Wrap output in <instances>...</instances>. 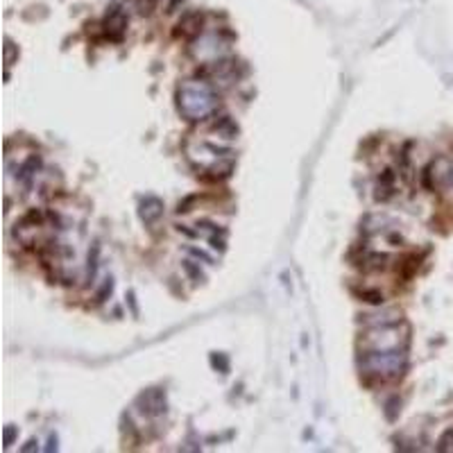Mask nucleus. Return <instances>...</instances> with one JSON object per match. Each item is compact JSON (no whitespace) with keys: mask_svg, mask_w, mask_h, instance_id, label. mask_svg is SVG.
Segmentation results:
<instances>
[{"mask_svg":"<svg viewBox=\"0 0 453 453\" xmlns=\"http://www.w3.org/2000/svg\"><path fill=\"white\" fill-rule=\"evenodd\" d=\"M141 220H143L145 224H154L159 220V217L163 216V202L159 199V197H145L143 202H141Z\"/></svg>","mask_w":453,"mask_h":453,"instance_id":"nucleus-7","label":"nucleus"},{"mask_svg":"<svg viewBox=\"0 0 453 453\" xmlns=\"http://www.w3.org/2000/svg\"><path fill=\"white\" fill-rule=\"evenodd\" d=\"M5 61H7V66H12V61H14V43L12 41H7V46H5Z\"/></svg>","mask_w":453,"mask_h":453,"instance_id":"nucleus-14","label":"nucleus"},{"mask_svg":"<svg viewBox=\"0 0 453 453\" xmlns=\"http://www.w3.org/2000/svg\"><path fill=\"white\" fill-rule=\"evenodd\" d=\"M217 93L211 82L186 79L177 86V109L186 120H206L217 111Z\"/></svg>","mask_w":453,"mask_h":453,"instance_id":"nucleus-1","label":"nucleus"},{"mask_svg":"<svg viewBox=\"0 0 453 453\" xmlns=\"http://www.w3.org/2000/svg\"><path fill=\"white\" fill-rule=\"evenodd\" d=\"M408 367L406 349H390V351H362L358 354V369L367 381L390 383L403 376Z\"/></svg>","mask_w":453,"mask_h":453,"instance_id":"nucleus-2","label":"nucleus"},{"mask_svg":"<svg viewBox=\"0 0 453 453\" xmlns=\"http://www.w3.org/2000/svg\"><path fill=\"white\" fill-rule=\"evenodd\" d=\"M138 403H141V413L145 415H161L165 413V392L163 390H147L138 397Z\"/></svg>","mask_w":453,"mask_h":453,"instance_id":"nucleus-5","label":"nucleus"},{"mask_svg":"<svg viewBox=\"0 0 453 453\" xmlns=\"http://www.w3.org/2000/svg\"><path fill=\"white\" fill-rule=\"evenodd\" d=\"M397 320H401V313L394 308H383L379 310V313H367V315H362V326H376V324H388V322H397Z\"/></svg>","mask_w":453,"mask_h":453,"instance_id":"nucleus-8","label":"nucleus"},{"mask_svg":"<svg viewBox=\"0 0 453 453\" xmlns=\"http://www.w3.org/2000/svg\"><path fill=\"white\" fill-rule=\"evenodd\" d=\"M184 270H186V272H188V274L193 276V279H195V281H204V274H202V270H199V268H195V265H193V261H184Z\"/></svg>","mask_w":453,"mask_h":453,"instance_id":"nucleus-12","label":"nucleus"},{"mask_svg":"<svg viewBox=\"0 0 453 453\" xmlns=\"http://www.w3.org/2000/svg\"><path fill=\"white\" fill-rule=\"evenodd\" d=\"M125 27H127V16L123 14V9L120 7H111L105 18V32L109 34V39L120 41L123 34H125Z\"/></svg>","mask_w":453,"mask_h":453,"instance_id":"nucleus-6","label":"nucleus"},{"mask_svg":"<svg viewBox=\"0 0 453 453\" xmlns=\"http://www.w3.org/2000/svg\"><path fill=\"white\" fill-rule=\"evenodd\" d=\"M14 433H16V431H14V426H7L5 428V447H9V444H12Z\"/></svg>","mask_w":453,"mask_h":453,"instance_id":"nucleus-15","label":"nucleus"},{"mask_svg":"<svg viewBox=\"0 0 453 453\" xmlns=\"http://www.w3.org/2000/svg\"><path fill=\"white\" fill-rule=\"evenodd\" d=\"M34 447H36V442H34V440H30V442H27V447H23V451H32Z\"/></svg>","mask_w":453,"mask_h":453,"instance_id":"nucleus-16","label":"nucleus"},{"mask_svg":"<svg viewBox=\"0 0 453 453\" xmlns=\"http://www.w3.org/2000/svg\"><path fill=\"white\" fill-rule=\"evenodd\" d=\"M186 154L191 159V163L197 170H202L204 175H209L211 179H222L229 177L234 170V152L217 147L216 143L209 141H197V143H186Z\"/></svg>","mask_w":453,"mask_h":453,"instance_id":"nucleus-3","label":"nucleus"},{"mask_svg":"<svg viewBox=\"0 0 453 453\" xmlns=\"http://www.w3.org/2000/svg\"><path fill=\"white\" fill-rule=\"evenodd\" d=\"M392 193H394V172H392V170H385L381 177H379V186H376V197H379V199H388Z\"/></svg>","mask_w":453,"mask_h":453,"instance_id":"nucleus-9","label":"nucleus"},{"mask_svg":"<svg viewBox=\"0 0 453 453\" xmlns=\"http://www.w3.org/2000/svg\"><path fill=\"white\" fill-rule=\"evenodd\" d=\"M410 328L403 320L388 324H376V326H365L361 333L358 347L362 351H390V349H408V338Z\"/></svg>","mask_w":453,"mask_h":453,"instance_id":"nucleus-4","label":"nucleus"},{"mask_svg":"<svg viewBox=\"0 0 453 453\" xmlns=\"http://www.w3.org/2000/svg\"><path fill=\"white\" fill-rule=\"evenodd\" d=\"M437 451H444V453L453 451V428H449V431L442 433V437L437 440Z\"/></svg>","mask_w":453,"mask_h":453,"instance_id":"nucleus-11","label":"nucleus"},{"mask_svg":"<svg viewBox=\"0 0 453 453\" xmlns=\"http://www.w3.org/2000/svg\"><path fill=\"white\" fill-rule=\"evenodd\" d=\"M216 131H217V134H220L222 138H227V141H231V138H236V136H238V127H236V123H234L229 116H222V118H217Z\"/></svg>","mask_w":453,"mask_h":453,"instance_id":"nucleus-10","label":"nucleus"},{"mask_svg":"<svg viewBox=\"0 0 453 453\" xmlns=\"http://www.w3.org/2000/svg\"><path fill=\"white\" fill-rule=\"evenodd\" d=\"M211 362H213L216 367L220 365V369H222V372H227V369H229V362H227V358H224L222 354H213V356H211Z\"/></svg>","mask_w":453,"mask_h":453,"instance_id":"nucleus-13","label":"nucleus"}]
</instances>
